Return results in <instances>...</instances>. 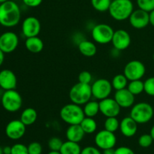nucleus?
Segmentation results:
<instances>
[{
	"label": "nucleus",
	"mask_w": 154,
	"mask_h": 154,
	"mask_svg": "<svg viewBox=\"0 0 154 154\" xmlns=\"http://www.w3.org/2000/svg\"><path fill=\"white\" fill-rule=\"evenodd\" d=\"M153 108L151 105L147 102H139L132 107L130 117L138 124H144L148 123L153 118Z\"/></svg>",
	"instance_id": "5"
},
{
	"label": "nucleus",
	"mask_w": 154,
	"mask_h": 154,
	"mask_svg": "<svg viewBox=\"0 0 154 154\" xmlns=\"http://www.w3.org/2000/svg\"><path fill=\"white\" fill-rule=\"evenodd\" d=\"M11 154H29L28 147L23 144H14L11 147Z\"/></svg>",
	"instance_id": "35"
},
{
	"label": "nucleus",
	"mask_w": 154,
	"mask_h": 154,
	"mask_svg": "<svg viewBox=\"0 0 154 154\" xmlns=\"http://www.w3.org/2000/svg\"><path fill=\"white\" fill-rule=\"evenodd\" d=\"M132 38L127 31L124 29H118L114 31L111 41L114 49L119 51H124L130 46Z\"/></svg>",
	"instance_id": "16"
},
{
	"label": "nucleus",
	"mask_w": 154,
	"mask_h": 154,
	"mask_svg": "<svg viewBox=\"0 0 154 154\" xmlns=\"http://www.w3.org/2000/svg\"><path fill=\"white\" fill-rule=\"evenodd\" d=\"M114 99L121 108H131L135 103V96L127 88L117 90Z\"/></svg>",
	"instance_id": "18"
},
{
	"label": "nucleus",
	"mask_w": 154,
	"mask_h": 154,
	"mask_svg": "<svg viewBox=\"0 0 154 154\" xmlns=\"http://www.w3.org/2000/svg\"><path fill=\"white\" fill-rule=\"evenodd\" d=\"M60 116L62 120L69 125L80 124L85 117L81 105L73 102L64 105L60 110Z\"/></svg>",
	"instance_id": "3"
},
{
	"label": "nucleus",
	"mask_w": 154,
	"mask_h": 154,
	"mask_svg": "<svg viewBox=\"0 0 154 154\" xmlns=\"http://www.w3.org/2000/svg\"><path fill=\"white\" fill-rule=\"evenodd\" d=\"M81 154H102V153L96 147H93V146H88V147H86L82 149Z\"/></svg>",
	"instance_id": "38"
},
{
	"label": "nucleus",
	"mask_w": 154,
	"mask_h": 154,
	"mask_svg": "<svg viewBox=\"0 0 154 154\" xmlns=\"http://www.w3.org/2000/svg\"><path fill=\"white\" fill-rule=\"evenodd\" d=\"M99 108L100 112L106 117H117L121 111V108L115 99L110 97L100 100Z\"/></svg>",
	"instance_id": "15"
},
{
	"label": "nucleus",
	"mask_w": 154,
	"mask_h": 154,
	"mask_svg": "<svg viewBox=\"0 0 154 154\" xmlns=\"http://www.w3.org/2000/svg\"><path fill=\"white\" fill-rule=\"evenodd\" d=\"M112 90L113 87L111 82L105 78L96 80L91 85L93 97L99 101L109 97Z\"/></svg>",
	"instance_id": "8"
},
{
	"label": "nucleus",
	"mask_w": 154,
	"mask_h": 154,
	"mask_svg": "<svg viewBox=\"0 0 154 154\" xmlns=\"http://www.w3.org/2000/svg\"><path fill=\"white\" fill-rule=\"evenodd\" d=\"M115 153V149L108 148L103 150V154H114Z\"/></svg>",
	"instance_id": "42"
},
{
	"label": "nucleus",
	"mask_w": 154,
	"mask_h": 154,
	"mask_svg": "<svg viewBox=\"0 0 154 154\" xmlns=\"http://www.w3.org/2000/svg\"><path fill=\"white\" fill-rule=\"evenodd\" d=\"M5 60V53L0 49V66L2 65L3 62H4Z\"/></svg>",
	"instance_id": "44"
},
{
	"label": "nucleus",
	"mask_w": 154,
	"mask_h": 154,
	"mask_svg": "<svg viewBox=\"0 0 154 154\" xmlns=\"http://www.w3.org/2000/svg\"><path fill=\"white\" fill-rule=\"evenodd\" d=\"M150 135L152 136V138H153V139L154 140V125L153 126H152L151 129H150Z\"/></svg>",
	"instance_id": "45"
},
{
	"label": "nucleus",
	"mask_w": 154,
	"mask_h": 154,
	"mask_svg": "<svg viewBox=\"0 0 154 154\" xmlns=\"http://www.w3.org/2000/svg\"><path fill=\"white\" fill-rule=\"evenodd\" d=\"M17 79L14 72L10 69H3L0 72V87L2 90H15Z\"/></svg>",
	"instance_id": "17"
},
{
	"label": "nucleus",
	"mask_w": 154,
	"mask_h": 154,
	"mask_svg": "<svg viewBox=\"0 0 154 154\" xmlns=\"http://www.w3.org/2000/svg\"><path fill=\"white\" fill-rule=\"evenodd\" d=\"M92 77L91 73L88 71H82L78 75V82L82 83L85 84H90L92 82Z\"/></svg>",
	"instance_id": "36"
},
{
	"label": "nucleus",
	"mask_w": 154,
	"mask_h": 154,
	"mask_svg": "<svg viewBox=\"0 0 154 154\" xmlns=\"http://www.w3.org/2000/svg\"><path fill=\"white\" fill-rule=\"evenodd\" d=\"M69 99L71 102L79 105H85L93 97L90 84L77 83L69 91Z\"/></svg>",
	"instance_id": "4"
},
{
	"label": "nucleus",
	"mask_w": 154,
	"mask_h": 154,
	"mask_svg": "<svg viewBox=\"0 0 154 154\" xmlns=\"http://www.w3.org/2000/svg\"><path fill=\"white\" fill-rule=\"evenodd\" d=\"M43 0H23L24 5L29 8H36L40 5Z\"/></svg>",
	"instance_id": "40"
},
{
	"label": "nucleus",
	"mask_w": 154,
	"mask_h": 154,
	"mask_svg": "<svg viewBox=\"0 0 154 154\" xmlns=\"http://www.w3.org/2000/svg\"><path fill=\"white\" fill-rule=\"evenodd\" d=\"M146 73V68L144 63L139 60H132L126 63L123 69V74L130 81L141 80Z\"/></svg>",
	"instance_id": "9"
},
{
	"label": "nucleus",
	"mask_w": 154,
	"mask_h": 154,
	"mask_svg": "<svg viewBox=\"0 0 154 154\" xmlns=\"http://www.w3.org/2000/svg\"><path fill=\"white\" fill-rule=\"evenodd\" d=\"M78 50L82 55L87 57H93L97 52L96 45L93 42L88 40L81 41L78 45Z\"/></svg>",
	"instance_id": "22"
},
{
	"label": "nucleus",
	"mask_w": 154,
	"mask_h": 154,
	"mask_svg": "<svg viewBox=\"0 0 154 154\" xmlns=\"http://www.w3.org/2000/svg\"><path fill=\"white\" fill-rule=\"evenodd\" d=\"M25 47L27 51L32 54H38L44 49V42L38 36L26 38Z\"/></svg>",
	"instance_id": "21"
},
{
	"label": "nucleus",
	"mask_w": 154,
	"mask_h": 154,
	"mask_svg": "<svg viewBox=\"0 0 154 154\" xmlns=\"http://www.w3.org/2000/svg\"><path fill=\"white\" fill-rule=\"evenodd\" d=\"M0 154H3V149L0 147Z\"/></svg>",
	"instance_id": "47"
},
{
	"label": "nucleus",
	"mask_w": 154,
	"mask_h": 154,
	"mask_svg": "<svg viewBox=\"0 0 154 154\" xmlns=\"http://www.w3.org/2000/svg\"><path fill=\"white\" fill-rule=\"evenodd\" d=\"M128 84H129V80L125 76L124 74H118L115 75L111 81L113 89H114L116 91L126 88Z\"/></svg>",
	"instance_id": "27"
},
{
	"label": "nucleus",
	"mask_w": 154,
	"mask_h": 154,
	"mask_svg": "<svg viewBox=\"0 0 154 154\" xmlns=\"http://www.w3.org/2000/svg\"><path fill=\"white\" fill-rule=\"evenodd\" d=\"M144 92L148 96H154V77H150L144 81Z\"/></svg>",
	"instance_id": "34"
},
{
	"label": "nucleus",
	"mask_w": 154,
	"mask_h": 154,
	"mask_svg": "<svg viewBox=\"0 0 154 154\" xmlns=\"http://www.w3.org/2000/svg\"><path fill=\"white\" fill-rule=\"evenodd\" d=\"M96 145L101 150L114 148L117 144V138L114 132H109L106 129L99 131L95 136Z\"/></svg>",
	"instance_id": "10"
},
{
	"label": "nucleus",
	"mask_w": 154,
	"mask_h": 154,
	"mask_svg": "<svg viewBox=\"0 0 154 154\" xmlns=\"http://www.w3.org/2000/svg\"><path fill=\"white\" fill-rule=\"evenodd\" d=\"M48 154H61L60 151H52L51 150V152H49Z\"/></svg>",
	"instance_id": "46"
},
{
	"label": "nucleus",
	"mask_w": 154,
	"mask_h": 154,
	"mask_svg": "<svg viewBox=\"0 0 154 154\" xmlns=\"http://www.w3.org/2000/svg\"><path fill=\"white\" fill-rule=\"evenodd\" d=\"M154 140L150 135V134H144L141 135L138 138V144L143 148H147L153 144Z\"/></svg>",
	"instance_id": "33"
},
{
	"label": "nucleus",
	"mask_w": 154,
	"mask_h": 154,
	"mask_svg": "<svg viewBox=\"0 0 154 154\" xmlns=\"http://www.w3.org/2000/svg\"><path fill=\"white\" fill-rule=\"evenodd\" d=\"M129 23L133 28L137 29H142L150 23V14L149 12L142 9L134 10L129 18Z\"/></svg>",
	"instance_id": "13"
},
{
	"label": "nucleus",
	"mask_w": 154,
	"mask_h": 154,
	"mask_svg": "<svg viewBox=\"0 0 154 154\" xmlns=\"http://www.w3.org/2000/svg\"><path fill=\"white\" fill-rule=\"evenodd\" d=\"M120 122L116 117H106L104 123V127L106 130L114 133L120 129Z\"/></svg>",
	"instance_id": "29"
},
{
	"label": "nucleus",
	"mask_w": 154,
	"mask_h": 154,
	"mask_svg": "<svg viewBox=\"0 0 154 154\" xmlns=\"http://www.w3.org/2000/svg\"><path fill=\"white\" fill-rule=\"evenodd\" d=\"M26 126L20 120H14L9 122L5 127V135L11 140H18L24 136Z\"/></svg>",
	"instance_id": "12"
},
{
	"label": "nucleus",
	"mask_w": 154,
	"mask_h": 154,
	"mask_svg": "<svg viewBox=\"0 0 154 154\" xmlns=\"http://www.w3.org/2000/svg\"><path fill=\"white\" fill-rule=\"evenodd\" d=\"M2 105L8 112H16L21 108L23 99L21 95L15 90H5L1 98Z\"/></svg>",
	"instance_id": "6"
},
{
	"label": "nucleus",
	"mask_w": 154,
	"mask_h": 154,
	"mask_svg": "<svg viewBox=\"0 0 154 154\" xmlns=\"http://www.w3.org/2000/svg\"><path fill=\"white\" fill-rule=\"evenodd\" d=\"M112 0H91L93 8L99 12H105L109 9Z\"/></svg>",
	"instance_id": "30"
},
{
	"label": "nucleus",
	"mask_w": 154,
	"mask_h": 154,
	"mask_svg": "<svg viewBox=\"0 0 154 154\" xmlns=\"http://www.w3.org/2000/svg\"><path fill=\"white\" fill-rule=\"evenodd\" d=\"M114 154H135L133 150L128 147L122 146V147H117L115 149V153Z\"/></svg>",
	"instance_id": "39"
},
{
	"label": "nucleus",
	"mask_w": 154,
	"mask_h": 154,
	"mask_svg": "<svg viewBox=\"0 0 154 154\" xmlns=\"http://www.w3.org/2000/svg\"><path fill=\"white\" fill-rule=\"evenodd\" d=\"M3 154H11V147L6 146L3 147Z\"/></svg>",
	"instance_id": "41"
},
{
	"label": "nucleus",
	"mask_w": 154,
	"mask_h": 154,
	"mask_svg": "<svg viewBox=\"0 0 154 154\" xmlns=\"http://www.w3.org/2000/svg\"><path fill=\"white\" fill-rule=\"evenodd\" d=\"M6 1H8V0H0V4H2V3L5 2H6Z\"/></svg>",
	"instance_id": "48"
},
{
	"label": "nucleus",
	"mask_w": 154,
	"mask_h": 154,
	"mask_svg": "<svg viewBox=\"0 0 154 154\" xmlns=\"http://www.w3.org/2000/svg\"><path fill=\"white\" fill-rule=\"evenodd\" d=\"M27 147H28L29 154H42V144L37 141L30 143Z\"/></svg>",
	"instance_id": "37"
},
{
	"label": "nucleus",
	"mask_w": 154,
	"mask_h": 154,
	"mask_svg": "<svg viewBox=\"0 0 154 154\" xmlns=\"http://www.w3.org/2000/svg\"><path fill=\"white\" fill-rule=\"evenodd\" d=\"M133 11L134 5L131 0H113L108 9L111 17L117 21L129 19Z\"/></svg>",
	"instance_id": "2"
},
{
	"label": "nucleus",
	"mask_w": 154,
	"mask_h": 154,
	"mask_svg": "<svg viewBox=\"0 0 154 154\" xmlns=\"http://www.w3.org/2000/svg\"><path fill=\"white\" fill-rule=\"evenodd\" d=\"M66 135L68 141L79 143L84 138L85 132L80 124L69 125L66 132Z\"/></svg>",
	"instance_id": "20"
},
{
	"label": "nucleus",
	"mask_w": 154,
	"mask_h": 154,
	"mask_svg": "<svg viewBox=\"0 0 154 154\" xmlns=\"http://www.w3.org/2000/svg\"><path fill=\"white\" fill-rule=\"evenodd\" d=\"M120 130L126 138L133 137L138 131V123L130 116L124 117L120 123Z\"/></svg>",
	"instance_id": "19"
},
{
	"label": "nucleus",
	"mask_w": 154,
	"mask_h": 154,
	"mask_svg": "<svg viewBox=\"0 0 154 154\" xmlns=\"http://www.w3.org/2000/svg\"><path fill=\"white\" fill-rule=\"evenodd\" d=\"M38 118V113L33 108H27L20 114V120L26 126H31L35 123Z\"/></svg>",
	"instance_id": "23"
},
{
	"label": "nucleus",
	"mask_w": 154,
	"mask_h": 154,
	"mask_svg": "<svg viewBox=\"0 0 154 154\" xmlns=\"http://www.w3.org/2000/svg\"><path fill=\"white\" fill-rule=\"evenodd\" d=\"M138 8L150 13L154 10V0H136Z\"/></svg>",
	"instance_id": "31"
},
{
	"label": "nucleus",
	"mask_w": 154,
	"mask_h": 154,
	"mask_svg": "<svg viewBox=\"0 0 154 154\" xmlns=\"http://www.w3.org/2000/svg\"><path fill=\"white\" fill-rule=\"evenodd\" d=\"M63 144V141L58 137H52L48 141V147L52 151H60Z\"/></svg>",
	"instance_id": "32"
},
{
	"label": "nucleus",
	"mask_w": 154,
	"mask_h": 154,
	"mask_svg": "<svg viewBox=\"0 0 154 154\" xmlns=\"http://www.w3.org/2000/svg\"><path fill=\"white\" fill-rule=\"evenodd\" d=\"M153 61H154V53H153Z\"/></svg>",
	"instance_id": "49"
},
{
	"label": "nucleus",
	"mask_w": 154,
	"mask_h": 154,
	"mask_svg": "<svg viewBox=\"0 0 154 154\" xmlns=\"http://www.w3.org/2000/svg\"><path fill=\"white\" fill-rule=\"evenodd\" d=\"M42 29V25L38 18L30 16L22 23V32L26 38L38 36Z\"/></svg>",
	"instance_id": "14"
},
{
	"label": "nucleus",
	"mask_w": 154,
	"mask_h": 154,
	"mask_svg": "<svg viewBox=\"0 0 154 154\" xmlns=\"http://www.w3.org/2000/svg\"><path fill=\"white\" fill-rule=\"evenodd\" d=\"M114 33V29L106 23L97 24L91 32L93 41L100 45H106L111 42Z\"/></svg>",
	"instance_id": "7"
},
{
	"label": "nucleus",
	"mask_w": 154,
	"mask_h": 154,
	"mask_svg": "<svg viewBox=\"0 0 154 154\" xmlns=\"http://www.w3.org/2000/svg\"><path fill=\"white\" fill-rule=\"evenodd\" d=\"M126 88L134 95L138 96L144 92V82L141 80L130 81Z\"/></svg>",
	"instance_id": "28"
},
{
	"label": "nucleus",
	"mask_w": 154,
	"mask_h": 154,
	"mask_svg": "<svg viewBox=\"0 0 154 154\" xmlns=\"http://www.w3.org/2000/svg\"><path fill=\"white\" fill-rule=\"evenodd\" d=\"M20 17V9L15 2L8 0L0 4V25L14 27L19 23Z\"/></svg>",
	"instance_id": "1"
},
{
	"label": "nucleus",
	"mask_w": 154,
	"mask_h": 154,
	"mask_svg": "<svg viewBox=\"0 0 154 154\" xmlns=\"http://www.w3.org/2000/svg\"><path fill=\"white\" fill-rule=\"evenodd\" d=\"M80 125L85 134H93L97 129V123L93 117H85Z\"/></svg>",
	"instance_id": "26"
},
{
	"label": "nucleus",
	"mask_w": 154,
	"mask_h": 154,
	"mask_svg": "<svg viewBox=\"0 0 154 154\" xmlns=\"http://www.w3.org/2000/svg\"><path fill=\"white\" fill-rule=\"evenodd\" d=\"M84 105V106L83 109H84L85 117H93L94 118V117H96L99 114V112H100L99 102L90 100Z\"/></svg>",
	"instance_id": "25"
},
{
	"label": "nucleus",
	"mask_w": 154,
	"mask_h": 154,
	"mask_svg": "<svg viewBox=\"0 0 154 154\" xmlns=\"http://www.w3.org/2000/svg\"><path fill=\"white\" fill-rule=\"evenodd\" d=\"M19 38L14 32H5L0 35V49L5 54H10L17 49Z\"/></svg>",
	"instance_id": "11"
},
{
	"label": "nucleus",
	"mask_w": 154,
	"mask_h": 154,
	"mask_svg": "<svg viewBox=\"0 0 154 154\" xmlns=\"http://www.w3.org/2000/svg\"><path fill=\"white\" fill-rule=\"evenodd\" d=\"M82 149L77 142L67 141L63 142L60 152L61 154H81Z\"/></svg>",
	"instance_id": "24"
},
{
	"label": "nucleus",
	"mask_w": 154,
	"mask_h": 154,
	"mask_svg": "<svg viewBox=\"0 0 154 154\" xmlns=\"http://www.w3.org/2000/svg\"><path fill=\"white\" fill-rule=\"evenodd\" d=\"M149 14H150V23L154 26V10L150 11Z\"/></svg>",
	"instance_id": "43"
}]
</instances>
